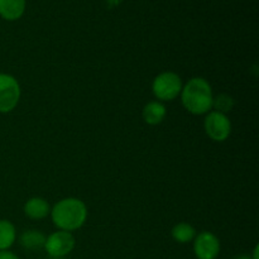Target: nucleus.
Wrapping results in <instances>:
<instances>
[{
	"mask_svg": "<svg viewBox=\"0 0 259 259\" xmlns=\"http://www.w3.org/2000/svg\"><path fill=\"white\" fill-rule=\"evenodd\" d=\"M50 215L58 230L71 233L83 227L88 219V207L82 200L66 197L55 204Z\"/></svg>",
	"mask_w": 259,
	"mask_h": 259,
	"instance_id": "obj_1",
	"label": "nucleus"
},
{
	"mask_svg": "<svg viewBox=\"0 0 259 259\" xmlns=\"http://www.w3.org/2000/svg\"><path fill=\"white\" fill-rule=\"evenodd\" d=\"M184 108L194 115H202L212 109V89L209 81L204 77H192L182 86L180 94Z\"/></svg>",
	"mask_w": 259,
	"mask_h": 259,
	"instance_id": "obj_2",
	"label": "nucleus"
},
{
	"mask_svg": "<svg viewBox=\"0 0 259 259\" xmlns=\"http://www.w3.org/2000/svg\"><path fill=\"white\" fill-rule=\"evenodd\" d=\"M181 77L176 72L164 71L156 76L152 82V91L158 101H172L180 96L182 91Z\"/></svg>",
	"mask_w": 259,
	"mask_h": 259,
	"instance_id": "obj_3",
	"label": "nucleus"
},
{
	"mask_svg": "<svg viewBox=\"0 0 259 259\" xmlns=\"http://www.w3.org/2000/svg\"><path fill=\"white\" fill-rule=\"evenodd\" d=\"M20 85L14 76L0 73V113L7 114L17 108L20 100Z\"/></svg>",
	"mask_w": 259,
	"mask_h": 259,
	"instance_id": "obj_4",
	"label": "nucleus"
},
{
	"mask_svg": "<svg viewBox=\"0 0 259 259\" xmlns=\"http://www.w3.org/2000/svg\"><path fill=\"white\" fill-rule=\"evenodd\" d=\"M204 129L206 136L214 142H224L232 133V123L227 114L219 111H209L204 120Z\"/></svg>",
	"mask_w": 259,
	"mask_h": 259,
	"instance_id": "obj_5",
	"label": "nucleus"
},
{
	"mask_svg": "<svg viewBox=\"0 0 259 259\" xmlns=\"http://www.w3.org/2000/svg\"><path fill=\"white\" fill-rule=\"evenodd\" d=\"M75 244L76 240L72 233L58 230V232L52 233V234H50L46 238L45 248L43 249L51 257L61 258L70 254L73 250V248H75Z\"/></svg>",
	"mask_w": 259,
	"mask_h": 259,
	"instance_id": "obj_6",
	"label": "nucleus"
},
{
	"mask_svg": "<svg viewBox=\"0 0 259 259\" xmlns=\"http://www.w3.org/2000/svg\"><path fill=\"white\" fill-rule=\"evenodd\" d=\"M222 245L214 233L201 232L194 239V253L197 259H217Z\"/></svg>",
	"mask_w": 259,
	"mask_h": 259,
	"instance_id": "obj_7",
	"label": "nucleus"
},
{
	"mask_svg": "<svg viewBox=\"0 0 259 259\" xmlns=\"http://www.w3.org/2000/svg\"><path fill=\"white\" fill-rule=\"evenodd\" d=\"M24 214L32 220H42L51 214V206L43 197H30L24 204Z\"/></svg>",
	"mask_w": 259,
	"mask_h": 259,
	"instance_id": "obj_8",
	"label": "nucleus"
},
{
	"mask_svg": "<svg viewBox=\"0 0 259 259\" xmlns=\"http://www.w3.org/2000/svg\"><path fill=\"white\" fill-rule=\"evenodd\" d=\"M167 115V109L163 105V103L158 100L149 101L144 105L143 111H142V116L143 120L149 125H158L164 120Z\"/></svg>",
	"mask_w": 259,
	"mask_h": 259,
	"instance_id": "obj_9",
	"label": "nucleus"
},
{
	"mask_svg": "<svg viewBox=\"0 0 259 259\" xmlns=\"http://www.w3.org/2000/svg\"><path fill=\"white\" fill-rule=\"evenodd\" d=\"M25 0H0V17L5 20H17L24 14Z\"/></svg>",
	"mask_w": 259,
	"mask_h": 259,
	"instance_id": "obj_10",
	"label": "nucleus"
},
{
	"mask_svg": "<svg viewBox=\"0 0 259 259\" xmlns=\"http://www.w3.org/2000/svg\"><path fill=\"white\" fill-rule=\"evenodd\" d=\"M46 235L40 230L30 229L25 230L19 237V243L23 248L28 250H39L45 248Z\"/></svg>",
	"mask_w": 259,
	"mask_h": 259,
	"instance_id": "obj_11",
	"label": "nucleus"
},
{
	"mask_svg": "<svg viewBox=\"0 0 259 259\" xmlns=\"http://www.w3.org/2000/svg\"><path fill=\"white\" fill-rule=\"evenodd\" d=\"M196 234V229L189 223H179L171 230L174 240L180 244H187L190 242H194Z\"/></svg>",
	"mask_w": 259,
	"mask_h": 259,
	"instance_id": "obj_12",
	"label": "nucleus"
},
{
	"mask_svg": "<svg viewBox=\"0 0 259 259\" xmlns=\"http://www.w3.org/2000/svg\"><path fill=\"white\" fill-rule=\"evenodd\" d=\"M17 239V229L9 220H0V250H9Z\"/></svg>",
	"mask_w": 259,
	"mask_h": 259,
	"instance_id": "obj_13",
	"label": "nucleus"
},
{
	"mask_svg": "<svg viewBox=\"0 0 259 259\" xmlns=\"http://www.w3.org/2000/svg\"><path fill=\"white\" fill-rule=\"evenodd\" d=\"M234 105V99L228 94H219L218 96H214V100H212V108L215 109V111L223 114H228L229 111H232Z\"/></svg>",
	"mask_w": 259,
	"mask_h": 259,
	"instance_id": "obj_14",
	"label": "nucleus"
},
{
	"mask_svg": "<svg viewBox=\"0 0 259 259\" xmlns=\"http://www.w3.org/2000/svg\"><path fill=\"white\" fill-rule=\"evenodd\" d=\"M0 259H20L15 253L10 250H0Z\"/></svg>",
	"mask_w": 259,
	"mask_h": 259,
	"instance_id": "obj_15",
	"label": "nucleus"
},
{
	"mask_svg": "<svg viewBox=\"0 0 259 259\" xmlns=\"http://www.w3.org/2000/svg\"><path fill=\"white\" fill-rule=\"evenodd\" d=\"M258 253H259V247H258V245H255L254 249H253L252 255H250V258H252V259H259Z\"/></svg>",
	"mask_w": 259,
	"mask_h": 259,
	"instance_id": "obj_16",
	"label": "nucleus"
},
{
	"mask_svg": "<svg viewBox=\"0 0 259 259\" xmlns=\"http://www.w3.org/2000/svg\"><path fill=\"white\" fill-rule=\"evenodd\" d=\"M235 259H252V258H250V255L248 254H240L238 255V257H235Z\"/></svg>",
	"mask_w": 259,
	"mask_h": 259,
	"instance_id": "obj_17",
	"label": "nucleus"
}]
</instances>
